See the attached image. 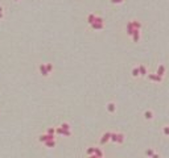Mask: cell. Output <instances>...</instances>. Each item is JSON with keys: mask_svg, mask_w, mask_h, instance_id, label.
I'll return each instance as SVG.
<instances>
[{"mask_svg": "<svg viewBox=\"0 0 169 158\" xmlns=\"http://www.w3.org/2000/svg\"><path fill=\"white\" fill-rule=\"evenodd\" d=\"M16 2H17V0H16Z\"/></svg>", "mask_w": 169, "mask_h": 158, "instance_id": "obj_13", "label": "cell"}, {"mask_svg": "<svg viewBox=\"0 0 169 158\" xmlns=\"http://www.w3.org/2000/svg\"><path fill=\"white\" fill-rule=\"evenodd\" d=\"M45 67H46V70H48V73H50V71H52V69H53V67H52V65H50V63H48V65H46V66H45Z\"/></svg>", "mask_w": 169, "mask_h": 158, "instance_id": "obj_8", "label": "cell"}, {"mask_svg": "<svg viewBox=\"0 0 169 158\" xmlns=\"http://www.w3.org/2000/svg\"><path fill=\"white\" fill-rule=\"evenodd\" d=\"M40 71L42 73L44 76H46V75H48V70H46V67H45V65H40Z\"/></svg>", "mask_w": 169, "mask_h": 158, "instance_id": "obj_2", "label": "cell"}, {"mask_svg": "<svg viewBox=\"0 0 169 158\" xmlns=\"http://www.w3.org/2000/svg\"><path fill=\"white\" fill-rule=\"evenodd\" d=\"M3 17H4V15H3V13H0V19H3Z\"/></svg>", "mask_w": 169, "mask_h": 158, "instance_id": "obj_11", "label": "cell"}, {"mask_svg": "<svg viewBox=\"0 0 169 158\" xmlns=\"http://www.w3.org/2000/svg\"><path fill=\"white\" fill-rule=\"evenodd\" d=\"M139 71L141 73V75H145V67H144V66H140V67H139Z\"/></svg>", "mask_w": 169, "mask_h": 158, "instance_id": "obj_5", "label": "cell"}, {"mask_svg": "<svg viewBox=\"0 0 169 158\" xmlns=\"http://www.w3.org/2000/svg\"><path fill=\"white\" fill-rule=\"evenodd\" d=\"M95 19H96V16H95L94 13H91V15H89V17H87V20H89V22H90V24H93V22H95Z\"/></svg>", "mask_w": 169, "mask_h": 158, "instance_id": "obj_3", "label": "cell"}, {"mask_svg": "<svg viewBox=\"0 0 169 158\" xmlns=\"http://www.w3.org/2000/svg\"><path fill=\"white\" fill-rule=\"evenodd\" d=\"M0 13H3V7H0Z\"/></svg>", "mask_w": 169, "mask_h": 158, "instance_id": "obj_12", "label": "cell"}, {"mask_svg": "<svg viewBox=\"0 0 169 158\" xmlns=\"http://www.w3.org/2000/svg\"><path fill=\"white\" fill-rule=\"evenodd\" d=\"M145 117H147V118H152V112H149V111H148V112H145Z\"/></svg>", "mask_w": 169, "mask_h": 158, "instance_id": "obj_9", "label": "cell"}, {"mask_svg": "<svg viewBox=\"0 0 169 158\" xmlns=\"http://www.w3.org/2000/svg\"><path fill=\"white\" fill-rule=\"evenodd\" d=\"M107 109H108L110 112H114L115 111V104L114 103H108V104H107Z\"/></svg>", "mask_w": 169, "mask_h": 158, "instance_id": "obj_4", "label": "cell"}, {"mask_svg": "<svg viewBox=\"0 0 169 158\" xmlns=\"http://www.w3.org/2000/svg\"><path fill=\"white\" fill-rule=\"evenodd\" d=\"M111 2H112L114 4H122L123 2H124V0H111Z\"/></svg>", "mask_w": 169, "mask_h": 158, "instance_id": "obj_7", "label": "cell"}, {"mask_svg": "<svg viewBox=\"0 0 169 158\" xmlns=\"http://www.w3.org/2000/svg\"><path fill=\"white\" fill-rule=\"evenodd\" d=\"M91 27H93L94 29H102L103 28V22H93Z\"/></svg>", "mask_w": 169, "mask_h": 158, "instance_id": "obj_1", "label": "cell"}, {"mask_svg": "<svg viewBox=\"0 0 169 158\" xmlns=\"http://www.w3.org/2000/svg\"><path fill=\"white\" fill-rule=\"evenodd\" d=\"M163 73H164V67H163V66H160V67H159V75H161Z\"/></svg>", "mask_w": 169, "mask_h": 158, "instance_id": "obj_10", "label": "cell"}, {"mask_svg": "<svg viewBox=\"0 0 169 158\" xmlns=\"http://www.w3.org/2000/svg\"><path fill=\"white\" fill-rule=\"evenodd\" d=\"M139 73H140V71H139V69H134V71H132L134 76H137V75H139Z\"/></svg>", "mask_w": 169, "mask_h": 158, "instance_id": "obj_6", "label": "cell"}]
</instances>
